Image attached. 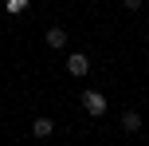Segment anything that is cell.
<instances>
[{"label": "cell", "mask_w": 149, "mask_h": 146, "mask_svg": "<svg viewBox=\"0 0 149 146\" xmlns=\"http://www.w3.org/2000/svg\"><path fill=\"white\" fill-rule=\"evenodd\" d=\"M79 103H82V111H86L90 118H102V115H106V107H110L102 91H82V95H79Z\"/></svg>", "instance_id": "obj_1"}, {"label": "cell", "mask_w": 149, "mask_h": 146, "mask_svg": "<svg viewBox=\"0 0 149 146\" xmlns=\"http://www.w3.org/2000/svg\"><path fill=\"white\" fill-rule=\"evenodd\" d=\"M67 71H71V75H86V71H90V59H86V55H82V51H71L67 55Z\"/></svg>", "instance_id": "obj_2"}, {"label": "cell", "mask_w": 149, "mask_h": 146, "mask_svg": "<svg viewBox=\"0 0 149 146\" xmlns=\"http://www.w3.org/2000/svg\"><path fill=\"white\" fill-rule=\"evenodd\" d=\"M31 134H36V138H47V134H55V123L47 115H36L31 118Z\"/></svg>", "instance_id": "obj_3"}, {"label": "cell", "mask_w": 149, "mask_h": 146, "mask_svg": "<svg viewBox=\"0 0 149 146\" xmlns=\"http://www.w3.org/2000/svg\"><path fill=\"white\" fill-rule=\"evenodd\" d=\"M122 130L137 134V130H141V115H137V111H126V115H122Z\"/></svg>", "instance_id": "obj_4"}, {"label": "cell", "mask_w": 149, "mask_h": 146, "mask_svg": "<svg viewBox=\"0 0 149 146\" xmlns=\"http://www.w3.org/2000/svg\"><path fill=\"white\" fill-rule=\"evenodd\" d=\"M47 47H55V51H59V47H67V32H63V28H47Z\"/></svg>", "instance_id": "obj_5"}, {"label": "cell", "mask_w": 149, "mask_h": 146, "mask_svg": "<svg viewBox=\"0 0 149 146\" xmlns=\"http://www.w3.org/2000/svg\"><path fill=\"white\" fill-rule=\"evenodd\" d=\"M31 4V0H4V8H8V12H12V16H20L24 12V8H28Z\"/></svg>", "instance_id": "obj_6"}, {"label": "cell", "mask_w": 149, "mask_h": 146, "mask_svg": "<svg viewBox=\"0 0 149 146\" xmlns=\"http://www.w3.org/2000/svg\"><path fill=\"white\" fill-rule=\"evenodd\" d=\"M122 4H126V12H137V8H141L145 0H122Z\"/></svg>", "instance_id": "obj_7"}, {"label": "cell", "mask_w": 149, "mask_h": 146, "mask_svg": "<svg viewBox=\"0 0 149 146\" xmlns=\"http://www.w3.org/2000/svg\"><path fill=\"white\" fill-rule=\"evenodd\" d=\"M145 63H149V51H145Z\"/></svg>", "instance_id": "obj_8"}]
</instances>
